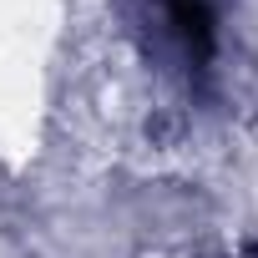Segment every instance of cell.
Segmentation results:
<instances>
[{
  "instance_id": "obj_1",
  "label": "cell",
  "mask_w": 258,
  "mask_h": 258,
  "mask_svg": "<svg viewBox=\"0 0 258 258\" xmlns=\"http://www.w3.org/2000/svg\"><path fill=\"white\" fill-rule=\"evenodd\" d=\"M167 21H172V31L182 36V46H187L192 61H208V56H213V46H218V21H213V6H208V0H172V6H167Z\"/></svg>"
}]
</instances>
